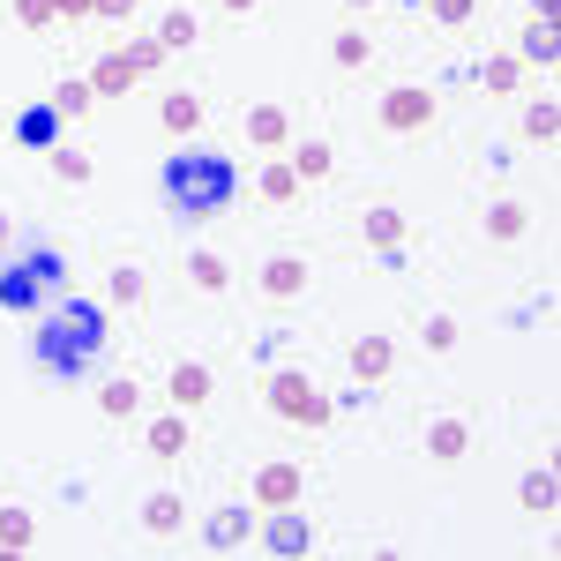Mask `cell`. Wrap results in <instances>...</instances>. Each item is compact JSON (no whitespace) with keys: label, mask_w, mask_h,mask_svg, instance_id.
Instances as JSON below:
<instances>
[{"label":"cell","mask_w":561,"mask_h":561,"mask_svg":"<svg viewBox=\"0 0 561 561\" xmlns=\"http://www.w3.org/2000/svg\"><path fill=\"white\" fill-rule=\"evenodd\" d=\"M427 8H434V23H449V31H465L479 15V0H427Z\"/></svg>","instance_id":"obj_36"},{"label":"cell","mask_w":561,"mask_h":561,"mask_svg":"<svg viewBox=\"0 0 561 561\" xmlns=\"http://www.w3.org/2000/svg\"><path fill=\"white\" fill-rule=\"evenodd\" d=\"M240 539H255V517H248V510H217V517L203 524V547H210V554H240Z\"/></svg>","instance_id":"obj_9"},{"label":"cell","mask_w":561,"mask_h":561,"mask_svg":"<svg viewBox=\"0 0 561 561\" xmlns=\"http://www.w3.org/2000/svg\"><path fill=\"white\" fill-rule=\"evenodd\" d=\"M531 8H539V23H554V8H561V0H531Z\"/></svg>","instance_id":"obj_42"},{"label":"cell","mask_w":561,"mask_h":561,"mask_svg":"<svg viewBox=\"0 0 561 561\" xmlns=\"http://www.w3.org/2000/svg\"><path fill=\"white\" fill-rule=\"evenodd\" d=\"M98 345H105V314L90 300H53V314L38 322V367L45 375H83L90 359H98Z\"/></svg>","instance_id":"obj_1"},{"label":"cell","mask_w":561,"mask_h":561,"mask_svg":"<svg viewBox=\"0 0 561 561\" xmlns=\"http://www.w3.org/2000/svg\"><path fill=\"white\" fill-rule=\"evenodd\" d=\"M255 195H262V203H300V173L277 158V165H262V173H255Z\"/></svg>","instance_id":"obj_21"},{"label":"cell","mask_w":561,"mask_h":561,"mask_svg":"<svg viewBox=\"0 0 561 561\" xmlns=\"http://www.w3.org/2000/svg\"><path fill=\"white\" fill-rule=\"evenodd\" d=\"M128 60H135V76H158V68H165V45H158V38H135Z\"/></svg>","instance_id":"obj_38"},{"label":"cell","mask_w":561,"mask_h":561,"mask_svg":"<svg viewBox=\"0 0 561 561\" xmlns=\"http://www.w3.org/2000/svg\"><path fill=\"white\" fill-rule=\"evenodd\" d=\"M53 180L83 187V180H90V158H83V150H53Z\"/></svg>","instance_id":"obj_34"},{"label":"cell","mask_w":561,"mask_h":561,"mask_svg":"<svg viewBox=\"0 0 561 561\" xmlns=\"http://www.w3.org/2000/svg\"><path fill=\"white\" fill-rule=\"evenodd\" d=\"M98 404H105V420H135V412H142V389H135L128 375H113V382L98 389Z\"/></svg>","instance_id":"obj_24"},{"label":"cell","mask_w":561,"mask_h":561,"mask_svg":"<svg viewBox=\"0 0 561 561\" xmlns=\"http://www.w3.org/2000/svg\"><path fill=\"white\" fill-rule=\"evenodd\" d=\"M217 8H225V15H255L262 0H217Z\"/></svg>","instance_id":"obj_41"},{"label":"cell","mask_w":561,"mask_h":561,"mask_svg":"<svg viewBox=\"0 0 561 561\" xmlns=\"http://www.w3.org/2000/svg\"><path fill=\"white\" fill-rule=\"evenodd\" d=\"M524 225H531L524 203H494V210H486V240H524Z\"/></svg>","instance_id":"obj_26"},{"label":"cell","mask_w":561,"mask_h":561,"mask_svg":"<svg viewBox=\"0 0 561 561\" xmlns=\"http://www.w3.org/2000/svg\"><path fill=\"white\" fill-rule=\"evenodd\" d=\"M359 240L382 248V255H397V248H404V210H367L359 217Z\"/></svg>","instance_id":"obj_17"},{"label":"cell","mask_w":561,"mask_h":561,"mask_svg":"<svg viewBox=\"0 0 561 561\" xmlns=\"http://www.w3.org/2000/svg\"><path fill=\"white\" fill-rule=\"evenodd\" d=\"M330 60H337V68H367V60H375V45H367V31H337V45H330Z\"/></svg>","instance_id":"obj_28"},{"label":"cell","mask_w":561,"mask_h":561,"mask_svg":"<svg viewBox=\"0 0 561 561\" xmlns=\"http://www.w3.org/2000/svg\"><path fill=\"white\" fill-rule=\"evenodd\" d=\"M53 15H60V23H83V15H90V0H53Z\"/></svg>","instance_id":"obj_40"},{"label":"cell","mask_w":561,"mask_h":561,"mask_svg":"<svg viewBox=\"0 0 561 561\" xmlns=\"http://www.w3.org/2000/svg\"><path fill=\"white\" fill-rule=\"evenodd\" d=\"M187 277H195L203 293H225V285H232V270H225V255H210V248H203V255H187Z\"/></svg>","instance_id":"obj_27"},{"label":"cell","mask_w":561,"mask_h":561,"mask_svg":"<svg viewBox=\"0 0 561 561\" xmlns=\"http://www.w3.org/2000/svg\"><path fill=\"white\" fill-rule=\"evenodd\" d=\"M293 173H300V180H322V173H330V142H300Z\"/></svg>","instance_id":"obj_33"},{"label":"cell","mask_w":561,"mask_h":561,"mask_svg":"<svg viewBox=\"0 0 561 561\" xmlns=\"http://www.w3.org/2000/svg\"><path fill=\"white\" fill-rule=\"evenodd\" d=\"M232 195H240V180H232V165H225V158H210V150H195V158H173V165H165V203H173L180 225L217 217Z\"/></svg>","instance_id":"obj_2"},{"label":"cell","mask_w":561,"mask_h":561,"mask_svg":"<svg viewBox=\"0 0 561 561\" xmlns=\"http://www.w3.org/2000/svg\"><path fill=\"white\" fill-rule=\"evenodd\" d=\"M420 337H427V352H457V314H427Z\"/></svg>","instance_id":"obj_35"},{"label":"cell","mask_w":561,"mask_h":561,"mask_svg":"<svg viewBox=\"0 0 561 561\" xmlns=\"http://www.w3.org/2000/svg\"><path fill=\"white\" fill-rule=\"evenodd\" d=\"M15 23H23V31H53L60 15H53V0H15Z\"/></svg>","instance_id":"obj_37"},{"label":"cell","mask_w":561,"mask_h":561,"mask_svg":"<svg viewBox=\"0 0 561 561\" xmlns=\"http://www.w3.org/2000/svg\"><path fill=\"white\" fill-rule=\"evenodd\" d=\"M554 135H561V105H554V98H539V105L524 113V142H554Z\"/></svg>","instance_id":"obj_25"},{"label":"cell","mask_w":561,"mask_h":561,"mask_svg":"<svg viewBox=\"0 0 561 561\" xmlns=\"http://www.w3.org/2000/svg\"><path fill=\"white\" fill-rule=\"evenodd\" d=\"M8 240H15V232H8V210H0V255H8Z\"/></svg>","instance_id":"obj_43"},{"label":"cell","mask_w":561,"mask_h":561,"mask_svg":"<svg viewBox=\"0 0 561 561\" xmlns=\"http://www.w3.org/2000/svg\"><path fill=\"white\" fill-rule=\"evenodd\" d=\"M142 442H150V457H158V465H180V457H187V420H150V434H142Z\"/></svg>","instance_id":"obj_19"},{"label":"cell","mask_w":561,"mask_h":561,"mask_svg":"<svg viewBox=\"0 0 561 561\" xmlns=\"http://www.w3.org/2000/svg\"><path fill=\"white\" fill-rule=\"evenodd\" d=\"M465 449H472V420H434L427 427V457L434 465H457Z\"/></svg>","instance_id":"obj_12"},{"label":"cell","mask_w":561,"mask_h":561,"mask_svg":"<svg viewBox=\"0 0 561 561\" xmlns=\"http://www.w3.org/2000/svg\"><path fill=\"white\" fill-rule=\"evenodd\" d=\"M345 8H375V0H345Z\"/></svg>","instance_id":"obj_44"},{"label":"cell","mask_w":561,"mask_h":561,"mask_svg":"<svg viewBox=\"0 0 561 561\" xmlns=\"http://www.w3.org/2000/svg\"><path fill=\"white\" fill-rule=\"evenodd\" d=\"M554 53H561V45H554V23H531V31H524V53H517V60H539V68H554Z\"/></svg>","instance_id":"obj_30"},{"label":"cell","mask_w":561,"mask_h":561,"mask_svg":"<svg viewBox=\"0 0 561 561\" xmlns=\"http://www.w3.org/2000/svg\"><path fill=\"white\" fill-rule=\"evenodd\" d=\"M262 293H270V300H300L307 293V262L300 255H270L262 262Z\"/></svg>","instance_id":"obj_10"},{"label":"cell","mask_w":561,"mask_h":561,"mask_svg":"<svg viewBox=\"0 0 561 561\" xmlns=\"http://www.w3.org/2000/svg\"><path fill=\"white\" fill-rule=\"evenodd\" d=\"M15 142H23V150H60V113H53V105H31V113L15 121Z\"/></svg>","instance_id":"obj_15"},{"label":"cell","mask_w":561,"mask_h":561,"mask_svg":"<svg viewBox=\"0 0 561 561\" xmlns=\"http://www.w3.org/2000/svg\"><path fill=\"white\" fill-rule=\"evenodd\" d=\"M158 45H165V53H187V45H195V15H187V8H173V15L158 23Z\"/></svg>","instance_id":"obj_29"},{"label":"cell","mask_w":561,"mask_h":561,"mask_svg":"<svg viewBox=\"0 0 561 561\" xmlns=\"http://www.w3.org/2000/svg\"><path fill=\"white\" fill-rule=\"evenodd\" d=\"M262 547H270V554H307V547H314V531H307V517L277 510V517H270V531H262Z\"/></svg>","instance_id":"obj_13"},{"label":"cell","mask_w":561,"mask_h":561,"mask_svg":"<svg viewBox=\"0 0 561 561\" xmlns=\"http://www.w3.org/2000/svg\"><path fill=\"white\" fill-rule=\"evenodd\" d=\"M158 121L173 135H195L203 128V98H195V90H165V98H158Z\"/></svg>","instance_id":"obj_16"},{"label":"cell","mask_w":561,"mask_h":561,"mask_svg":"<svg viewBox=\"0 0 561 561\" xmlns=\"http://www.w3.org/2000/svg\"><path fill=\"white\" fill-rule=\"evenodd\" d=\"M60 293H68V262L53 255V248H31V255L0 262V307L31 314V307H53Z\"/></svg>","instance_id":"obj_3"},{"label":"cell","mask_w":561,"mask_h":561,"mask_svg":"<svg viewBox=\"0 0 561 561\" xmlns=\"http://www.w3.org/2000/svg\"><path fill=\"white\" fill-rule=\"evenodd\" d=\"M90 15H98V23H128L135 0H90Z\"/></svg>","instance_id":"obj_39"},{"label":"cell","mask_w":561,"mask_h":561,"mask_svg":"<svg viewBox=\"0 0 561 561\" xmlns=\"http://www.w3.org/2000/svg\"><path fill=\"white\" fill-rule=\"evenodd\" d=\"M90 90H98V98H128L135 83H142V76H135V60L128 53H105V60H90V76H83Z\"/></svg>","instance_id":"obj_8"},{"label":"cell","mask_w":561,"mask_h":561,"mask_svg":"<svg viewBox=\"0 0 561 561\" xmlns=\"http://www.w3.org/2000/svg\"><path fill=\"white\" fill-rule=\"evenodd\" d=\"M389 367H397V345H389V337H359V345H352V375H359V382H382Z\"/></svg>","instance_id":"obj_18"},{"label":"cell","mask_w":561,"mask_h":561,"mask_svg":"<svg viewBox=\"0 0 561 561\" xmlns=\"http://www.w3.org/2000/svg\"><path fill=\"white\" fill-rule=\"evenodd\" d=\"M105 293L121 307H142V293H150V277H142V262H113V277H105Z\"/></svg>","instance_id":"obj_23"},{"label":"cell","mask_w":561,"mask_h":561,"mask_svg":"<svg viewBox=\"0 0 561 561\" xmlns=\"http://www.w3.org/2000/svg\"><path fill=\"white\" fill-rule=\"evenodd\" d=\"M90 105H98V90H90V83H60V98H53V113H60V121H83Z\"/></svg>","instance_id":"obj_31"},{"label":"cell","mask_w":561,"mask_h":561,"mask_svg":"<svg viewBox=\"0 0 561 561\" xmlns=\"http://www.w3.org/2000/svg\"><path fill=\"white\" fill-rule=\"evenodd\" d=\"M165 397H173V412H195V404H210V367H203V359H180L173 375H165Z\"/></svg>","instance_id":"obj_7"},{"label":"cell","mask_w":561,"mask_h":561,"mask_svg":"<svg viewBox=\"0 0 561 561\" xmlns=\"http://www.w3.org/2000/svg\"><path fill=\"white\" fill-rule=\"evenodd\" d=\"M434 121V90H420V83H397L382 98V128L389 135H420Z\"/></svg>","instance_id":"obj_5"},{"label":"cell","mask_w":561,"mask_h":561,"mask_svg":"<svg viewBox=\"0 0 561 561\" xmlns=\"http://www.w3.org/2000/svg\"><path fill=\"white\" fill-rule=\"evenodd\" d=\"M31 539H38V517L15 510V502H0V554H23Z\"/></svg>","instance_id":"obj_20"},{"label":"cell","mask_w":561,"mask_h":561,"mask_svg":"<svg viewBox=\"0 0 561 561\" xmlns=\"http://www.w3.org/2000/svg\"><path fill=\"white\" fill-rule=\"evenodd\" d=\"M180 524H187V502H180L173 486H158V494L142 502V531H158V539H173Z\"/></svg>","instance_id":"obj_14"},{"label":"cell","mask_w":561,"mask_h":561,"mask_svg":"<svg viewBox=\"0 0 561 561\" xmlns=\"http://www.w3.org/2000/svg\"><path fill=\"white\" fill-rule=\"evenodd\" d=\"M262 397H270V412H277V420H293V427H330V420H337V404L307 382V375H293V367H285V375H270Z\"/></svg>","instance_id":"obj_4"},{"label":"cell","mask_w":561,"mask_h":561,"mask_svg":"<svg viewBox=\"0 0 561 561\" xmlns=\"http://www.w3.org/2000/svg\"><path fill=\"white\" fill-rule=\"evenodd\" d=\"M248 142H255V150H285V142H293V113H285V105H255V113H248Z\"/></svg>","instance_id":"obj_11"},{"label":"cell","mask_w":561,"mask_h":561,"mask_svg":"<svg viewBox=\"0 0 561 561\" xmlns=\"http://www.w3.org/2000/svg\"><path fill=\"white\" fill-rule=\"evenodd\" d=\"M300 465H285V457H277V465H262L255 472V502L262 510H293V502H300Z\"/></svg>","instance_id":"obj_6"},{"label":"cell","mask_w":561,"mask_h":561,"mask_svg":"<svg viewBox=\"0 0 561 561\" xmlns=\"http://www.w3.org/2000/svg\"><path fill=\"white\" fill-rule=\"evenodd\" d=\"M517 76H524V60H517V53L486 60V90H494V98H510V90H517Z\"/></svg>","instance_id":"obj_32"},{"label":"cell","mask_w":561,"mask_h":561,"mask_svg":"<svg viewBox=\"0 0 561 561\" xmlns=\"http://www.w3.org/2000/svg\"><path fill=\"white\" fill-rule=\"evenodd\" d=\"M517 502H524V510H531V517H547V510H554V502H561V486H554V472H547V465H539V472H524V486H517Z\"/></svg>","instance_id":"obj_22"}]
</instances>
